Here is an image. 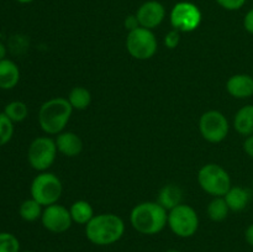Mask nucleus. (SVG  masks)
<instances>
[{"instance_id":"f257e3e1","label":"nucleus","mask_w":253,"mask_h":252,"mask_svg":"<svg viewBox=\"0 0 253 252\" xmlns=\"http://www.w3.org/2000/svg\"><path fill=\"white\" fill-rule=\"evenodd\" d=\"M125 222L113 212L94 215L85 225V236L89 242L96 246H110L123 239Z\"/></svg>"},{"instance_id":"f03ea898","label":"nucleus","mask_w":253,"mask_h":252,"mask_svg":"<svg viewBox=\"0 0 253 252\" xmlns=\"http://www.w3.org/2000/svg\"><path fill=\"white\" fill-rule=\"evenodd\" d=\"M168 221V210L158 202H143L135 205L130 212L133 230L141 235H157L165 230Z\"/></svg>"},{"instance_id":"7ed1b4c3","label":"nucleus","mask_w":253,"mask_h":252,"mask_svg":"<svg viewBox=\"0 0 253 252\" xmlns=\"http://www.w3.org/2000/svg\"><path fill=\"white\" fill-rule=\"evenodd\" d=\"M73 108L68 99L57 96L44 101L39 110V125L47 135H58L66 128L71 120Z\"/></svg>"},{"instance_id":"20e7f679","label":"nucleus","mask_w":253,"mask_h":252,"mask_svg":"<svg viewBox=\"0 0 253 252\" xmlns=\"http://www.w3.org/2000/svg\"><path fill=\"white\" fill-rule=\"evenodd\" d=\"M62 193H63V185L61 179L54 173L47 170L40 172L32 179L30 185L31 198L39 202L43 208L58 203Z\"/></svg>"},{"instance_id":"39448f33","label":"nucleus","mask_w":253,"mask_h":252,"mask_svg":"<svg viewBox=\"0 0 253 252\" xmlns=\"http://www.w3.org/2000/svg\"><path fill=\"white\" fill-rule=\"evenodd\" d=\"M198 183L205 193L211 197H225L232 187L227 170L216 163H208L198 172Z\"/></svg>"},{"instance_id":"423d86ee","label":"nucleus","mask_w":253,"mask_h":252,"mask_svg":"<svg viewBox=\"0 0 253 252\" xmlns=\"http://www.w3.org/2000/svg\"><path fill=\"white\" fill-rule=\"evenodd\" d=\"M167 225L175 236L188 239L197 234L199 216L194 208L182 203L168 211Z\"/></svg>"},{"instance_id":"0eeeda50","label":"nucleus","mask_w":253,"mask_h":252,"mask_svg":"<svg viewBox=\"0 0 253 252\" xmlns=\"http://www.w3.org/2000/svg\"><path fill=\"white\" fill-rule=\"evenodd\" d=\"M56 142L48 136H39L30 143L27 148V161L31 168L37 172H46L56 161Z\"/></svg>"},{"instance_id":"6e6552de","label":"nucleus","mask_w":253,"mask_h":252,"mask_svg":"<svg viewBox=\"0 0 253 252\" xmlns=\"http://www.w3.org/2000/svg\"><path fill=\"white\" fill-rule=\"evenodd\" d=\"M158 48V42L152 30L137 27L127 34L126 49L131 57L138 61L152 58Z\"/></svg>"},{"instance_id":"1a4fd4ad","label":"nucleus","mask_w":253,"mask_h":252,"mask_svg":"<svg viewBox=\"0 0 253 252\" xmlns=\"http://www.w3.org/2000/svg\"><path fill=\"white\" fill-rule=\"evenodd\" d=\"M203 15L199 7L190 1L177 2L169 14L170 25L179 32H193L202 24Z\"/></svg>"},{"instance_id":"9d476101","label":"nucleus","mask_w":253,"mask_h":252,"mask_svg":"<svg viewBox=\"0 0 253 252\" xmlns=\"http://www.w3.org/2000/svg\"><path fill=\"white\" fill-rule=\"evenodd\" d=\"M230 125L226 116L217 110H209L200 116L199 131L210 143L222 142L229 135Z\"/></svg>"},{"instance_id":"9b49d317","label":"nucleus","mask_w":253,"mask_h":252,"mask_svg":"<svg viewBox=\"0 0 253 252\" xmlns=\"http://www.w3.org/2000/svg\"><path fill=\"white\" fill-rule=\"evenodd\" d=\"M40 220L42 222V226L52 234H63L68 231L73 224L69 209L58 203L44 207Z\"/></svg>"},{"instance_id":"f8f14e48","label":"nucleus","mask_w":253,"mask_h":252,"mask_svg":"<svg viewBox=\"0 0 253 252\" xmlns=\"http://www.w3.org/2000/svg\"><path fill=\"white\" fill-rule=\"evenodd\" d=\"M136 16L141 27L153 30L160 26L165 20L166 9L157 0H148L138 7Z\"/></svg>"},{"instance_id":"ddd939ff","label":"nucleus","mask_w":253,"mask_h":252,"mask_svg":"<svg viewBox=\"0 0 253 252\" xmlns=\"http://www.w3.org/2000/svg\"><path fill=\"white\" fill-rule=\"evenodd\" d=\"M226 90L236 99H249L253 96V76L235 74L226 82Z\"/></svg>"},{"instance_id":"4468645a","label":"nucleus","mask_w":253,"mask_h":252,"mask_svg":"<svg viewBox=\"0 0 253 252\" xmlns=\"http://www.w3.org/2000/svg\"><path fill=\"white\" fill-rule=\"evenodd\" d=\"M57 150L67 157H76L83 151V141L81 136L72 131H62L54 138Z\"/></svg>"},{"instance_id":"2eb2a0df","label":"nucleus","mask_w":253,"mask_h":252,"mask_svg":"<svg viewBox=\"0 0 253 252\" xmlns=\"http://www.w3.org/2000/svg\"><path fill=\"white\" fill-rule=\"evenodd\" d=\"M20 68L12 59L0 61V89L11 90L20 82Z\"/></svg>"},{"instance_id":"dca6fc26","label":"nucleus","mask_w":253,"mask_h":252,"mask_svg":"<svg viewBox=\"0 0 253 252\" xmlns=\"http://www.w3.org/2000/svg\"><path fill=\"white\" fill-rule=\"evenodd\" d=\"M230 211L239 212L247 208L250 200H251V192L247 188L235 185L229 189V192L224 197Z\"/></svg>"},{"instance_id":"f3484780","label":"nucleus","mask_w":253,"mask_h":252,"mask_svg":"<svg viewBox=\"0 0 253 252\" xmlns=\"http://www.w3.org/2000/svg\"><path fill=\"white\" fill-rule=\"evenodd\" d=\"M234 127L241 136L253 135V105H245L235 114Z\"/></svg>"},{"instance_id":"a211bd4d","label":"nucleus","mask_w":253,"mask_h":252,"mask_svg":"<svg viewBox=\"0 0 253 252\" xmlns=\"http://www.w3.org/2000/svg\"><path fill=\"white\" fill-rule=\"evenodd\" d=\"M183 199V192L178 185L175 184H168L161 189L160 194H158L157 202L165 208L166 210L169 211L170 209L175 208L177 205L182 204Z\"/></svg>"},{"instance_id":"6ab92c4d","label":"nucleus","mask_w":253,"mask_h":252,"mask_svg":"<svg viewBox=\"0 0 253 252\" xmlns=\"http://www.w3.org/2000/svg\"><path fill=\"white\" fill-rule=\"evenodd\" d=\"M69 212L73 222L79 225H86L94 217V209L86 200H77L69 208Z\"/></svg>"},{"instance_id":"aec40b11","label":"nucleus","mask_w":253,"mask_h":252,"mask_svg":"<svg viewBox=\"0 0 253 252\" xmlns=\"http://www.w3.org/2000/svg\"><path fill=\"white\" fill-rule=\"evenodd\" d=\"M42 211H43V207L32 198L24 200L19 208L20 217L27 222H34L41 219Z\"/></svg>"},{"instance_id":"412c9836","label":"nucleus","mask_w":253,"mask_h":252,"mask_svg":"<svg viewBox=\"0 0 253 252\" xmlns=\"http://www.w3.org/2000/svg\"><path fill=\"white\" fill-rule=\"evenodd\" d=\"M68 101L73 110H85L91 103V94L84 86H74L68 94Z\"/></svg>"},{"instance_id":"4be33fe9","label":"nucleus","mask_w":253,"mask_h":252,"mask_svg":"<svg viewBox=\"0 0 253 252\" xmlns=\"http://www.w3.org/2000/svg\"><path fill=\"white\" fill-rule=\"evenodd\" d=\"M230 209L225 202L224 197H215L211 202L209 203L207 208V214L210 220L215 222L224 221L229 215Z\"/></svg>"},{"instance_id":"5701e85b","label":"nucleus","mask_w":253,"mask_h":252,"mask_svg":"<svg viewBox=\"0 0 253 252\" xmlns=\"http://www.w3.org/2000/svg\"><path fill=\"white\" fill-rule=\"evenodd\" d=\"M2 113L10 119L14 124L22 123L29 116V108L21 100H12L4 106Z\"/></svg>"},{"instance_id":"b1692460","label":"nucleus","mask_w":253,"mask_h":252,"mask_svg":"<svg viewBox=\"0 0 253 252\" xmlns=\"http://www.w3.org/2000/svg\"><path fill=\"white\" fill-rule=\"evenodd\" d=\"M14 125L15 124L4 113H0V147L11 141L15 132Z\"/></svg>"},{"instance_id":"393cba45","label":"nucleus","mask_w":253,"mask_h":252,"mask_svg":"<svg viewBox=\"0 0 253 252\" xmlns=\"http://www.w3.org/2000/svg\"><path fill=\"white\" fill-rule=\"evenodd\" d=\"M0 252H20V241L14 234L0 231Z\"/></svg>"},{"instance_id":"a878e982","label":"nucleus","mask_w":253,"mask_h":252,"mask_svg":"<svg viewBox=\"0 0 253 252\" xmlns=\"http://www.w3.org/2000/svg\"><path fill=\"white\" fill-rule=\"evenodd\" d=\"M246 1L247 0H216V2L220 6L224 7L225 10H229V11L240 10L241 7H244Z\"/></svg>"},{"instance_id":"bb28decb","label":"nucleus","mask_w":253,"mask_h":252,"mask_svg":"<svg viewBox=\"0 0 253 252\" xmlns=\"http://www.w3.org/2000/svg\"><path fill=\"white\" fill-rule=\"evenodd\" d=\"M180 42V32L177 30H170L167 35L165 36V44L167 48L173 49L179 44Z\"/></svg>"},{"instance_id":"cd10ccee","label":"nucleus","mask_w":253,"mask_h":252,"mask_svg":"<svg viewBox=\"0 0 253 252\" xmlns=\"http://www.w3.org/2000/svg\"><path fill=\"white\" fill-rule=\"evenodd\" d=\"M124 25H125V29L128 30V32L140 27V24H138V20L136 15H130V16L126 17L125 21H124Z\"/></svg>"},{"instance_id":"c85d7f7f","label":"nucleus","mask_w":253,"mask_h":252,"mask_svg":"<svg viewBox=\"0 0 253 252\" xmlns=\"http://www.w3.org/2000/svg\"><path fill=\"white\" fill-rule=\"evenodd\" d=\"M244 27L249 34L253 35V7L251 10L247 11V14L245 15L244 19Z\"/></svg>"},{"instance_id":"c756f323","label":"nucleus","mask_w":253,"mask_h":252,"mask_svg":"<svg viewBox=\"0 0 253 252\" xmlns=\"http://www.w3.org/2000/svg\"><path fill=\"white\" fill-rule=\"evenodd\" d=\"M244 151L249 157L253 158V135L247 136L244 142Z\"/></svg>"},{"instance_id":"7c9ffc66","label":"nucleus","mask_w":253,"mask_h":252,"mask_svg":"<svg viewBox=\"0 0 253 252\" xmlns=\"http://www.w3.org/2000/svg\"><path fill=\"white\" fill-rule=\"evenodd\" d=\"M245 240L250 246L253 247V222L247 226L246 231H245Z\"/></svg>"},{"instance_id":"2f4dec72","label":"nucleus","mask_w":253,"mask_h":252,"mask_svg":"<svg viewBox=\"0 0 253 252\" xmlns=\"http://www.w3.org/2000/svg\"><path fill=\"white\" fill-rule=\"evenodd\" d=\"M6 53H7V48L2 42H0V61L1 59L6 58Z\"/></svg>"},{"instance_id":"473e14b6","label":"nucleus","mask_w":253,"mask_h":252,"mask_svg":"<svg viewBox=\"0 0 253 252\" xmlns=\"http://www.w3.org/2000/svg\"><path fill=\"white\" fill-rule=\"evenodd\" d=\"M15 1L20 2V4H30V2H32L34 0H15Z\"/></svg>"},{"instance_id":"72a5a7b5","label":"nucleus","mask_w":253,"mask_h":252,"mask_svg":"<svg viewBox=\"0 0 253 252\" xmlns=\"http://www.w3.org/2000/svg\"><path fill=\"white\" fill-rule=\"evenodd\" d=\"M165 252H180V251H178V250H174V249H170V250H167V251H165Z\"/></svg>"},{"instance_id":"f704fd0d","label":"nucleus","mask_w":253,"mask_h":252,"mask_svg":"<svg viewBox=\"0 0 253 252\" xmlns=\"http://www.w3.org/2000/svg\"><path fill=\"white\" fill-rule=\"evenodd\" d=\"M20 252H35V251H29V250H27V251H20Z\"/></svg>"},{"instance_id":"c9c22d12","label":"nucleus","mask_w":253,"mask_h":252,"mask_svg":"<svg viewBox=\"0 0 253 252\" xmlns=\"http://www.w3.org/2000/svg\"><path fill=\"white\" fill-rule=\"evenodd\" d=\"M252 189H253V179H252Z\"/></svg>"},{"instance_id":"e433bc0d","label":"nucleus","mask_w":253,"mask_h":252,"mask_svg":"<svg viewBox=\"0 0 253 252\" xmlns=\"http://www.w3.org/2000/svg\"><path fill=\"white\" fill-rule=\"evenodd\" d=\"M252 76H253V69H252Z\"/></svg>"}]
</instances>
